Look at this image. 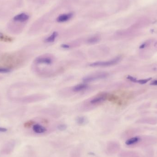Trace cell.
Instances as JSON below:
<instances>
[{"label":"cell","instance_id":"6da1fadb","mask_svg":"<svg viewBox=\"0 0 157 157\" xmlns=\"http://www.w3.org/2000/svg\"><path fill=\"white\" fill-rule=\"evenodd\" d=\"M157 138L152 136H144L131 137L126 140L125 144L129 147H143L155 144Z\"/></svg>","mask_w":157,"mask_h":157},{"label":"cell","instance_id":"7a4b0ae2","mask_svg":"<svg viewBox=\"0 0 157 157\" xmlns=\"http://www.w3.org/2000/svg\"><path fill=\"white\" fill-rule=\"evenodd\" d=\"M4 56L5 57H4V59L2 61H3V64L6 67V68L8 69H10V68L15 67L22 63L23 62L22 59L20 58V56H21L19 55H10Z\"/></svg>","mask_w":157,"mask_h":157},{"label":"cell","instance_id":"3957f363","mask_svg":"<svg viewBox=\"0 0 157 157\" xmlns=\"http://www.w3.org/2000/svg\"><path fill=\"white\" fill-rule=\"evenodd\" d=\"M121 59L122 56H118L107 61L93 62L89 64V66L91 67H107L112 66L118 63L121 61Z\"/></svg>","mask_w":157,"mask_h":157},{"label":"cell","instance_id":"277c9868","mask_svg":"<svg viewBox=\"0 0 157 157\" xmlns=\"http://www.w3.org/2000/svg\"><path fill=\"white\" fill-rule=\"evenodd\" d=\"M109 74L107 72H102L94 73L93 74L88 75L85 77L83 78L82 79L84 83H87L92 82L96 80H102L107 78L109 76Z\"/></svg>","mask_w":157,"mask_h":157},{"label":"cell","instance_id":"5b68a950","mask_svg":"<svg viewBox=\"0 0 157 157\" xmlns=\"http://www.w3.org/2000/svg\"><path fill=\"white\" fill-rule=\"evenodd\" d=\"M110 94L106 92L99 93L94 96L90 101L91 105H95L102 103L103 102L109 100Z\"/></svg>","mask_w":157,"mask_h":157},{"label":"cell","instance_id":"8992f818","mask_svg":"<svg viewBox=\"0 0 157 157\" xmlns=\"http://www.w3.org/2000/svg\"><path fill=\"white\" fill-rule=\"evenodd\" d=\"M121 149L120 143L115 141H111L107 143L106 147V152L110 155H114L118 153Z\"/></svg>","mask_w":157,"mask_h":157},{"label":"cell","instance_id":"52a82bcc","mask_svg":"<svg viewBox=\"0 0 157 157\" xmlns=\"http://www.w3.org/2000/svg\"><path fill=\"white\" fill-rule=\"evenodd\" d=\"M34 62L37 64L51 65L53 63V59L51 56H41L36 58Z\"/></svg>","mask_w":157,"mask_h":157},{"label":"cell","instance_id":"ba28073f","mask_svg":"<svg viewBox=\"0 0 157 157\" xmlns=\"http://www.w3.org/2000/svg\"><path fill=\"white\" fill-rule=\"evenodd\" d=\"M149 20L147 19H140L138 21H137L136 23H135L134 25L132 26L131 29H132L133 30L140 29V28L147 26L148 24H149Z\"/></svg>","mask_w":157,"mask_h":157},{"label":"cell","instance_id":"9c48e42d","mask_svg":"<svg viewBox=\"0 0 157 157\" xmlns=\"http://www.w3.org/2000/svg\"><path fill=\"white\" fill-rule=\"evenodd\" d=\"M120 157H143L141 154L134 151H125L121 152L119 155Z\"/></svg>","mask_w":157,"mask_h":157},{"label":"cell","instance_id":"30bf717a","mask_svg":"<svg viewBox=\"0 0 157 157\" xmlns=\"http://www.w3.org/2000/svg\"><path fill=\"white\" fill-rule=\"evenodd\" d=\"M33 131L36 134H41L47 132V129L45 126L39 124H35L32 127Z\"/></svg>","mask_w":157,"mask_h":157},{"label":"cell","instance_id":"8fae6325","mask_svg":"<svg viewBox=\"0 0 157 157\" xmlns=\"http://www.w3.org/2000/svg\"><path fill=\"white\" fill-rule=\"evenodd\" d=\"M88 88L89 85L87 83H81L73 86L72 91L74 92H79L87 90Z\"/></svg>","mask_w":157,"mask_h":157},{"label":"cell","instance_id":"7c38bea8","mask_svg":"<svg viewBox=\"0 0 157 157\" xmlns=\"http://www.w3.org/2000/svg\"><path fill=\"white\" fill-rule=\"evenodd\" d=\"M29 16L25 13H21L13 17V20L15 22H24L29 19Z\"/></svg>","mask_w":157,"mask_h":157},{"label":"cell","instance_id":"4fadbf2b","mask_svg":"<svg viewBox=\"0 0 157 157\" xmlns=\"http://www.w3.org/2000/svg\"><path fill=\"white\" fill-rule=\"evenodd\" d=\"M72 17H73V14L72 13L63 14L59 16L56 19V21L59 23L65 22L66 21H69L72 18Z\"/></svg>","mask_w":157,"mask_h":157},{"label":"cell","instance_id":"5bb4252c","mask_svg":"<svg viewBox=\"0 0 157 157\" xmlns=\"http://www.w3.org/2000/svg\"><path fill=\"white\" fill-rule=\"evenodd\" d=\"M139 123H143V124H148L151 125H155L157 124V120L154 118H143L138 121Z\"/></svg>","mask_w":157,"mask_h":157},{"label":"cell","instance_id":"9a60e30c","mask_svg":"<svg viewBox=\"0 0 157 157\" xmlns=\"http://www.w3.org/2000/svg\"><path fill=\"white\" fill-rule=\"evenodd\" d=\"M58 36V33L57 32H53L51 36L45 38L44 40V42L47 43H51L54 42Z\"/></svg>","mask_w":157,"mask_h":157},{"label":"cell","instance_id":"2e32d148","mask_svg":"<svg viewBox=\"0 0 157 157\" xmlns=\"http://www.w3.org/2000/svg\"><path fill=\"white\" fill-rule=\"evenodd\" d=\"M100 40V38L98 36H94L89 38L87 40V43L89 44H94L98 42Z\"/></svg>","mask_w":157,"mask_h":157},{"label":"cell","instance_id":"e0dca14e","mask_svg":"<svg viewBox=\"0 0 157 157\" xmlns=\"http://www.w3.org/2000/svg\"><path fill=\"white\" fill-rule=\"evenodd\" d=\"M76 121L78 125H85L87 123V120L85 117L80 116V117L77 118Z\"/></svg>","mask_w":157,"mask_h":157},{"label":"cell","instance_id":"ac0fdd59","mask_svg":"<svg viewBox=\"0 0 157 157\" xmlns=\"http://www.w3.org/2000/svg\"><path fill=\"white\" fill-rule=\"evenodd\" d=\"M81 151L80 148H76L71 151L70 157H81Z\"/></svg>","mask_w":157,"mask_h":157},{"label":"cell","instance_id":"d6986e66","mask_svg":"<svg viewBox=\"0 0 157 157\" xmlns=\"http://www.w3.org/2000/svg\"><path fill=\"white\" fill-rule=\"evenodd\" d=\"M13 39L12 38L4 36L3 34L0 32V41H5V42H12Z\"/></svg>","mask_w":157,"mask_h":157},{"label":"cell","instance_id":"ffe728a7","mask_svg":"<svg viewBox=\"0 0 157 157\" xmlns=\"http://www.w3.org/2000/svg\"><path fill=\"white\" fill-rule=\"evenodd\" d=\"M151 78H145V79H140V80H137L136 83H139L140 84H145L146 83L149 81L151 80Z\"/></svg>","mask_w":157,"mask_h":157},{"label":"cell","instance_id":"44dd1931","mask_svg":"<svg viewBox=\"0 0 157 157\" xmlns=\"http://www.w3.org/2000/svg\"><path fill=\"white\" fill-rule=\"evenodd\" d=\"M57 128L59 131H65L66 129L67 126L65 124H60V125H58Z\"/></svg>","mask_w":157,"mask_h":157},{"label":"cell","instance_id":"7402d4cb","mask_svg":"<svg viewBox=\"0 0 157 157\" xmlns=\"http://www.w3.org/2000/svg\"><path fill=\"white\" fill-rule=\"evenodd\" d=\"M11 72L10 69L6 67H0V73H8Z\"/></svg>","mask_w":157,"mask_h":157},{"label":"cell","instance_id":"603a6c76","mask_svg":"<svg viewBox=\"0 0 157 157\" xmlns=\"http://www.w3.org/2000/svg\"><path fill=\"white\" fill-rule=\"evenodd\" d=\"M127 80H129V81H131L132 82H135V83H136L137 82V78H136L132 76L131 75H128L127 76Z\"/></svg>","mask_w":157,"mask_h":157},{"label":"cell","instance_id":"cb8c5ba5","mask_svg":"<svg viewBox=\"0 0 157 157\" xmlns=\"http://www.w3.org/2000/svg\"><path fill=\"white\" fill-rule=\"evenodd\" d=\"M61 48L64 49H69L70 48V45L67 44H62L61 45Z\"/></svg>","mask_w":157,"mask_h":157},{"label":"cell","instance_id":"d4e9b609","mask_svg":"<svg viewBox=\"0 0 157 157\" xmlns=\"http://www.w3.org/2000/svg\"><path fill=\"white\" fill-rule=\"evenodd\" d=\"M7 129L5 128H3V127H0V132H7Z\"/></svg>","mask_w":157,"mask_h":157},{"label":"cell","instance_id":"484cf974","mask_svg":"<svg viewBox=\"0 0 157 157\" xmlns=\"http://www.w3.org/2000/svg\"><path fill=\"white\" fill-rule=\"evenodd\" d=\"M150 85H157V80L151 81L150 83Z\"/></svg>","mask_w":157,"mask_h":157},{"label":"cell","instance_id":"4316f807","mask_svg":"<svg viewBox=\"0 0 157 157\" xmlns=\"http://www.w3.org/2000/svg\"><path fill=\"white\" fill-rule=\"evenodd\" d=\"M33 123V122L32 123V122L31 121L28 122L27 123H26L25 124V127H28V126H30Z\"/></svg>","mask_w":157,"mask_h":157}]
</instances>
